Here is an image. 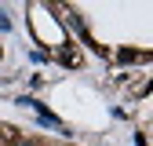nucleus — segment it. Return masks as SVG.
I'll return each instance as SVG.
<instances>
[{"instance_id": "f03ea898", "label": "nucleus", "mask_w": 153, "mask_h": 146, "mask_svg": "<svg viewBox=\"0 0 153 146\" xmlns=\"http://www.w3.org/2000/svg\"><path fill=\"white\" fill-rule=\"evenodd\" d=\"M59 62H62V66H80V51H76V48L66 40V48L59 51Z\"/></svg>"}, {"instance_id": "20e7f679", "label": "nucleus", "mask_w": 153, "mask_h": 146, "mask_svg": "<svg viewBox=\"0 0 153 146\" xmlns=\"http://www.w3.org/2000/svg\"><path fill=\"white\" fill-rule=\"evenodd\" d=\"M15 146H40V142H33V139H15Z\"/></svg>"}, {"instance_id": "7ed1b4c3", "label": "nucleus", "mask_w": 153, "mask_h": 146, "mask_svg": "<svg viewBox=\"0 0 153 146\" xmlns=\"http://www.w3.org/2000/svg\"><path fill=\"white\" fill-rule=\"evenodd\" d=\"M0 29H11V18H7V11L0 7Z\"/></svg>"}, {"instance_id": "f257e3e1", "label": "nucleus", "mask_w": 153, "mask_h": 146, "mask_svg": "<svg viewBox=\"0 0 153 146\" xmlns=\"http://www.w3.org/2000/svg\"><path fill=\"white\" fill-rule=\"evenodd\" d=\"M117 62L131 66V62H149V51H135V48H120L117 51Z\"/></svg>"}]
</instances>
